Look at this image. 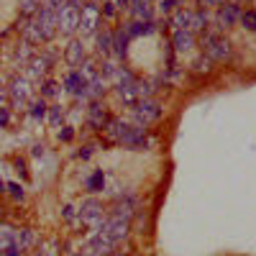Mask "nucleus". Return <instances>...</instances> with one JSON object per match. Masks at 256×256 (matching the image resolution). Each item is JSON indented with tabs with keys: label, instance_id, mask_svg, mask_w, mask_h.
Here are the masks:
<instances>
[{
	"label": "nucleus",
	"instance_id": "nucleus-1",
	"mask_svg": "<svg viewBox=\"0 0 256 256\" xmlns=\"http://www.w3.org/2000/svg\"><path fill=\"white\" fill-rule=\"evenodd\" d=\"M80 5L77 3H64L62 8H59L56 13V28H62V34H72V31H77L80 28Z\"/></svg>",
	"mask_w": 256,
	"mask_h": 256
},
{
	"label": "nucleus",
	"instance_id": "nucleus-2",
	"mask_svg": "<svg viewBox=\"0 0 256 256\" xmlns=\"http://www.w3.org/2000/svg\"><path fill=\"white\" fill-rule=\"evenodd\" d=\"M203 44H205V54H207L210 59H218V62H223V59L231 56V44L225 41V39H220V36H205Z\"/></svg>",
	"mask_w": 256,
	"mask_h": 256
},
{
	"label": "nucleus",
	"instance_id": "nucleus-3",
	"mask_svg": "<svg viewBox=\"0 0 256 256\" xmlns=\"http://www.w3.org/2000/svg\"><path fill=\"white\" fill-rule=\"evenodd\" d=\"M159 118V105L154 102V100H141L139 102V108H136V123L141 126V128H146L152 120H156Z\"/></svg>",
	"mask_w": 256,
	"mask_h": 256
},
{
	"label": "nucleus",
	"instance_id": "nucleus-4",
	"mask_svg": "<svg viewBox=\"0 0 256 256\" xmlns=\"http://www.w3.org/2000/svg\"><path fill=\"white\" fill-rule=\"evenodd\" d=\"M80 218H82V223L100 225V223H102V207H100V203H95V200H85L82 207H80Z\"/></svg>",
	"mask_w": 256,
	"mask_h": 256
},
{
	"label": "nucleus",
	"instance_id": "nucleus-5",
	"mask_svg": "<svg viewBox=\"0 0 256 256\" xmlns=\"http://www.w3.org/2000/svg\"><path fill=\"white\" fill-rule=\"evenodd\" d=\"M98 21H100V10H98V5L87 3V5L82 8V13H80V28H82L85 34H93L95 26H98Z\"/></svg>",
	"mask_w": 256,
	"mask_h": 256
},
{
	"label": "nucleus",
	"instance_id": "nucleus-6",
	"mask_svg": "<svg viewBox=\"0 0 256 256\" xmlns=\"http://www.w3.org/2000/svg\"><path fill=\"white\" fill-rule=\"evenodd\" d=\"M10 98L16 105H26L28 98H31V85H28V80H21V77L13 80L10 82Z\"/></svg>",
	"mask_w": 256,
	"mask_h": 256
},
{
	"label": "nucleus",
	"instance_id": "nucleus-7",
	"mask_svg": "<svg viewBox=\"0 0 256 256\" xmlns=\"http://www.w3.org/2000/svg\"><path fill=\"white\" fill-rule=\"evenodd\" d=\"M113 246H115V241L105 233V231H98V233L93 236V241H90V249H93L98 256H108V254L113 251Z\"/></svg>",
	"mask_w": 256,
	"mask_h": 256
},
{
	"label": "nucleus",
	"instance_id": "nucleus-8",
	"mask_svg": "<svg viewBox=\"0 0 256 256\" xmlns=\"http://www.w3.org/2000/svg\"><path fill=\"white\" fill-rule=\"evenodd\" d=\"M18 254L16 251V228H8V225H0V254Z\"/></svg>",
	"mask_w": 256,
	"mask_h": 256
},
{
	"label": "nucleus",
	"instance_id": "nucleus-9",
	"mask_svg": "<svg viewBox=\"0 0 256 256\" xmlns=\"http://www.w3.org/2000/svg\"><path fill=\"white\" fill-rule=\"evenodd\" d=\"M238 18H241V10H238V5H233V3L223 5V8L218 10V23H220V26H233Z\"/></svg>",
	"mask_w": 256,
	"mask_h": 256
},
{
	"label": "nucleus",
	"instance_id": "nucleus-10",
	"mask_svg": "<svg viewBox=\"0 0 256 256\" xmlns=\"http://www.w3.org/2000/svg\"><path fill=\"white\" fill-rule=\"evenodd\" d=\"M128 131H131V126H128V123H123V120H110V123H108V136H110V139H115V141H120V144L126 141Z\"/></svg>",
	"mask_w": 256,
	"mask_h": 256
},
{
	"label": "nucleus",
	"instance_id": "nucleus-11",
	"mask_svg": "<svg viewBox=\"0 0 256 256\" xmlns=\"http://www.w3.org/2000/svg\"><path fill=\"white\" fill-rule=\"evenodd\" d=\"M36 244V238H34V233L31 231H16V251L21 254V251H28Z\"/></svg>",
	"mask_w": 256,
	"mask_h": 256
},
{
	"label": "nucleus",
	"instance_id": "nucleus-12",
	"mask_svg": "<svg viewBox=\"0 0 256 256\" xmlns=\"http://www.w3.org/2000/svg\"><path fill=\"white\" fill-rule=\"evenodd\" d=\"M82 59H85V51H82V44L80 41H74L69 44V49H67V62L72 67H80L82 64Z\"/></svg>",
	"mask_w": 256,
	"mask_h": 256
},
{
	"label": "nucleus",
	"instance_id": "nucleus-13",
	"mask_svg": "<svg viewBox=\"0 0 256 256\" xmlns=\"http://www.w3.org/2000/svg\"><path fill=\"white\" fill-rule=\"evenodd\" d=\"M172 23L177 26V31H190V26H192V10H177Z\"/></svg>",
	"mask_w": 256,
	"mask_h": 256
},
{
	"label": "nucleus",
	"instance_id": "nucleus-14",
	"mask_svg": "<svg viewBox=\"0 0 256 256\" xmlns=\"http://www.w3.org/2000/svg\"><path fill=\"white\" fill-rule=\"evenodd\" d=\"M23 34H26V39L31 41V44H41V41H44V36H41V31H39L36 18H34V21H28V23L23 26Z\"/></svg>",
	"mask_w": 256,
	"mask_h": 256
},
{
	"label": "nucleus",
	"instance_id": "nucleus-15",
	"mask_svg": "<svg viewBox=\"0 0 256 256\" xmlns=\"http://www.w3.org/2000/svg\"><path fill=\"white\" fill-rule=\"evenodd\" d=\"M174 47H177L179 51H187V49L192 47V34H190V31H177V34H174Z\"/></svg>",
	"mask_w": 256,
	"mask_h": 256
},
{
	"label": "nucleus",
	"instance_id": "nucleus-16",
	"mask_svg": "<svg viewBox=\"0 0 256 256\" xmlns=\"http://www.w3.org/2000/svg\"><path fill=\"white\" fill-rule=\"evenodd\" d=\"M128 39H131V36H128V31H126V28H120V31L115 34V39H113V49H115L120 56L126 54V44H128Z\"/></svg>",
	"mask_w": 256,
	"mask_h": 256
},
{
	"label": "nucleus",
	"instance_id": "nucleus-17",
	"mask_svg": "<svg viewBox=\"0 0 256 256\" xmlns=\"http://www.w3.org/2000/svg\"><path fill=\"white\" fill-rule=\"evenodd\" d=\"M133 13H136V18H144V21L152 18V8H149L146 0H133Z\"/></svg>",
	"mask_w": 256,
	"mask_h": 256
},
{
	"label": "nucleus",
	"instance_id": "nucleus-18",
	"mask_svg": "<svg viewBox=\"0 0 256 256\" xmlns=\"http://www.w3.org/2000/svg\"><path fill=\"white\" fill-rule=\"evenodd\" d=\"M47 69H49V56H36L31 62V74H34V77H41Z\"/></svg>",
	"mask_w": 256,
	"mask_h": 256
},
{
	"label": "nucleus",
	"instance_id": "nucleus-19",
	"mask_svg": "<svg viewBox=\"0 0 256 256\" xmlns=\"http://www.w3.org/2000/svg\"><path fill=\"white\" fill-rule=\"evenodd\" d=\"M131 213H133V200L128 198L126 203H118V205H115V213H113V215H115V218L128 220V218H131Z\"/></svg>",
	"mask_w": 256,
	"mask_h": 256
},
{
	"label": "nucleus",
	"instance_id": "nucleus-20",
	"mask_svg": "<svg viewBox=\"0 0 256 256\" xmlns=\"http://www.w3.org/2000/svg\"><path fill=\"white\" fill-rule=\"evenodd\" d=\"M205 26H207V13H205V10L192 13V26H190V34H192V31H203Z\"/></svg>",
	"mask_w": 256,
	"mask_h": 256
},
{
	"label": "nucleus",
	"instance_id": "nucleus-21",
	"mask_svg": "<svg viewBox=\"0 0 256 256\" xmlns=\"http://www.w3.org/2000/svg\"><path fill=\"white\" fill-rule=\"evenodd\" d=\"M110 49H113V36L105 31V34L98 36V51L100 54H110Z\"/></svg>",
	"mask_w": 256,
	"mask_h": 256
},
{
	"label": "nucleus",
	"instance_id": "nucleus-22",
	"mask_svg": "<svg viewBox=\"0 0 256 256\" xmlns=\"http://www.w3.org/2000/svg\"><path fill=\"white\" fill-rule=\"evenodd\" d=\"M90 123H93L95 128H102V123H105V113H102L100 105H93V108H90Z\"/></svg>",
	"mask_w": 256,
	"mask_h": 256
},
{
	"label": "nucleus",
	"instance_id": "nucleus-23",
	"mask_svg": "<svg viewBox=\"0 0 256 256\" xmlns=\"http://www.w3.org/2000/svg\"><path fill=\"white\" fill-rule=\"evenodd\" d=\"M241 23H244V28H249V31H256V13L254 10H246V13H241Z\"/></svg>",
	"mask_w": 256,
	"mask_h": 256
},
{
	"label": "nucleus",
	"instance_id": "nucleus-24",
	"mask_svg": "<svg viewBox=\"0 0 256 256\" xmlns=\"http://www.w3.org/2000/svg\"><path fill=\"white\" fill-rule=\"evenodd\" d=\"M31 113H34V118H44V115H47V105H44V100H36L31 105Z\"/></svg>",
	"mask_w": 256,
	"mask_h": 256
},
{
	"label": "nucleus",
	"instance_id": "nucleus-25",
	"mask_svg": "<svg viewBox=\"0 0 256 256\" xmlns=\"http://www.w3.org/2000/svg\"><path fill=\"white\" fill-rule=\"evenodd\" d=\"M36 5H39V0H21V10L23 13H36L39 10Z\"/></svg>",
	"mask_w": 256,
	"mask_h": 256
},
{
	"label": "nucleus",
	"instance_id": "nucleus-26",
	"mask_svg": "<svg viewBox=\"0 0 256 256\" xmlns=\"http://www.w3.org/2000/svg\"><path fill=\"white\" fill-rule=\"evenodd\" d=\"M49 118H51L54 126H59V120H62V108H51V110H49Z\"/></svg>",
	"mask_w": 256,
	"mask_h": 256
},
{
	"label": "nucleus",
	"instance_id": "nucleus-27",
	"mask_svg": "<svg viewBox=\"0 0 256 256\" xmlns=\"http://www.w3.org/2000/svg\"><path fill=\"white\" fill-rule=\"evenodd\" d=\"M177 5V0H161V3H159V8L164 10V13H167V10H172Z\"/></svg>",
	"mask_w": 256,
	"mask_h": 256
},
{
	"label": "nucleus",
	"instance_id": "nucleus-28",
	"mask_svg": "<svg viewBox=\"0 0 256 256\" xmlns=\"http://www.w3.org/2000/svg\"><path fill=\"white\" fill-rule=\"evenodd\" d=\"M54 93H56V85H54V82L44 85V95H54Z\"/></svg>",
	"mask_w": 256,
	"mask_h": 256
},
{
	"label": "nucleus",
	"instance_id": "nucleus-29",
	"mask_svg": "<svg viewBox=\"0 0 256 256\" xmlns=\"http://www.w3.org/2000/svg\"><path fill=\"white\" fill-rule=\"evenodd\" d=\"M100 185H102V174H95L93 179H90V187H93V190H95V187H100Z\"/></svg>",
	"mask_w": 256,
	"mask_h": 256
},
{
	"label": "nucleus",
	"instance_id": "nucleus-30",
	"mask_svg": "<svg viewBox=\"0 0 256 256\" xmlns=\"http://www.w3.org/2000/svg\"><path fill=\"white\" fill-rule=\"evenodd\" d=\"M62 215H64V218H74V207H72V205H67V207L62 210Z\"/></svg>",
	"mask_w": 256,
	"mask_h": 256
},
{
	"label": "nucleus",
	"instance_id": "nucleus-31",
	"mask_svg": "<svg viewBox=\"0 0 256 256\" xmlns=\"http://www.w3.org/2000/svg\"><path fill=\"white\" fill-rule=\"evenodd\" d=\"M10 192L16 195V198H23V190H21L18 185H10Z\"/></svg>",
	"mask_w": 256,
	"mask_h": 256
},
{
	"label": "nucleus",
	"instance_id": "nucleus-32",
	"mask_svg": "<svg viewBox=\"0 0 256 256\" xmlns=\"http://www.w3.org/2000/svg\"><path fill=\"white\" fill-rule=\"evenodd\" d=\"M8 123V110H0V126Z\"/></svg>",
	"mask_w": 256,
	"mask_h": 256
},
{
	"label": "nucleus",
	"instance_id": "nucleus-33",
	"mask_svg": "<svg viewBox=\"0 0 256 256\" xmlns=\"http://www.w3.org/2000/svg\"><path fill=\"white\" fill-rule=\"evenodd\" d=\"M200 3H207V5H215V3H223V0H200Z\"/></svg>",
	"mask_w": 256,
	"mask_h": 256
},
{
	"label": "nucleus",
	"instance_id": "nucleus-34",
	"mask_svg": "<svg viewBox=\"0 0 256 256\" xmlns=\"http://www.w3.org/2000/svg\"><path fill=\"white\" fill-rule=\"evenodd\" d=\"M5 98V90H3V85H0V100H3Z\"/></svg>",
	"mask_w": 256,
	"mask_h": 256
},
{
	"label": "nucleus",
	"instance_id": "nucleus-35",
	"mask_svg": "<svg viewBox=\"0 0 256 256\" xmlns=\"http://www.w3.org/2000/svg\"><path fill=\"white\" fill-rule=\"evenodd\" d=\"M0 256H18V254H8V251H3V254H0Z\"/></svg>",
	"mask_w": 256,
	"mask_h": 256
},
{
	"label": "nucleus",
	"instance_id": "nucleus-36",
	"mask_svg": "<svg viewBox=\"0 0 256 256\" xmlns=\"http://www.w3.org/2000/svg\"><path fill=\"white\" fill-rule=\"evenodd\" d=\"M113 256H123V254H113Z\"/></svg>",
	"mask_w": 256,
	"mask_h": 256
},
{
	"label": "nucleus",
	"instance_id": "nucleus-37",
	"mask_svg": "<svg viewBox=\"0 0 256 256\" xmlns=\"http://www.w3.org/2000/svg\"><path fill=\"white\" fill-rule=\"evenodd\" d=\"M36 256H39V254H36Z\"/></svg>",
	"mask_w": 256,
	"mask_h": 256
}]
</instances>
